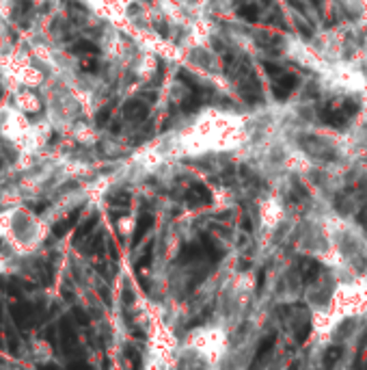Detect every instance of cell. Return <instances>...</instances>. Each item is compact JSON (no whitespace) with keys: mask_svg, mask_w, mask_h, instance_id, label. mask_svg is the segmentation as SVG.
I'll return each mask as SVG.
<instances>
[{"mask_svg":"<svg viewBox=\"0 0 367 370\" xmlns=\"http://www.w3.org/2000/svg\"><path fill=\"white\" fill-rule=\"evenodd\" d=\"M152 225H154V214H149V212H143L141 214V219L136 221V227H134V240H132V245L134 247H139V243L143 240V236L152 230Z\"/></svg>","mask_w":367,"mask_h":370,"instance_id":"cell-1","label":"cell"},{"mask_svg":"<svg viewBox=\"0 0 367 370\" xmlns=\"http://www.w3.org/2000/svg\"><path fill=\"white\" fill-rule=\"evenodd\" d=\"M17 106L26 110V113H39L41 110V102H39V97L35 93H19L17 95Z\"/></svg>","mask_w":367,"mask_h":370,"instance_id":"cell-2","label":"cell"},{"mask_svg":"<svg viewBox=\"0 0 367 370\" xmlns=\"http://www.w3.org/2000/svg\"><path fill=\"white\" fill-rule=\"evenodd\" d=\"M240 17H244L246 22L255 24V22L259 19V6H255V4H242V9H240Z\"/></svg>","mask_w":367,"mask_h":370,"instance_id":"cell-3","label":"cell"},{"mask_svg":"<svg viewBox=\"0 0 367 370\" xmlns=\"http://www.w3.org/2000/svg\"><path fill=\"white\" fill-rule=\"evenodd\" d=\"M74 52H78V54H95L97 52V45L95 43H91V41H78L76 45H74Z\"/></svg>","mask_w":367,"mask_h":370,"instance_id":"cell-4","label":"cell"},{"mask_svg":"<svg viewBox=\"0 0 367 370\" xmlns=\"http://www.w3.org/2000/svg\"><path fill=\"white\" fill-rule=\"evenodd\" d=\"M194 54H199V56H203V58H212L214 54H212V52H207V50H199V48H196L194 50ZM194 63L196 65H201V67H205V69H209V65H212V61H201V58H194Z\"/></svg>","mask_w":367,"mask_h":370,"instance_id":"cell-5","label":"cell"},{"mask_svg":"<svg viewBox=\"0 0 367 370\" xmlns=\"http://www.w3.org/2000/svg\"><path fill=\"white\" fill-rule=\"evenodd\" d=\"M110 119V106H104L102 110H100V113H97V117H95V123H97V126H104V123H106Z\"/></svg>","mask_w":367,"mask_h":370,"instance_id":"cell-6","label":"cell"},{"mask_svg":"<svg viewBox=\"0 0 367 370\" xmlns=\"http://www.w3.org/2000/svg\"><path fill=\"white\" fill-rule=\"evenodd\" d=\"M74 316H76V321L80 325H89V316H87V312H84V310L74 308Z\"/></svg>","mask_w":367,"mask_h":370,"instance_id":"cell-7","label":"cell"}]
</instances>
